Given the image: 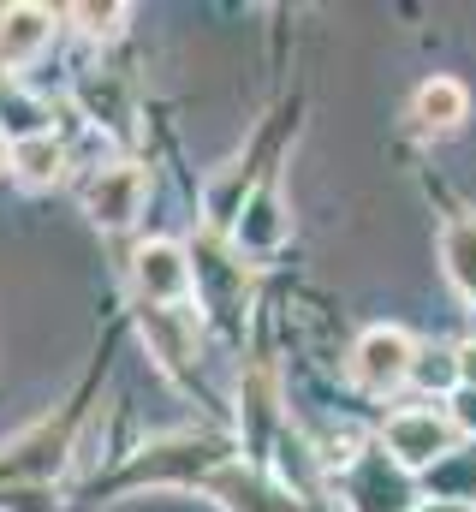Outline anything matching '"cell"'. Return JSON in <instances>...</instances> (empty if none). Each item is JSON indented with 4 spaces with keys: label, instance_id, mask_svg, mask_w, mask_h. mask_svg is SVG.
<instances>
[{
    "label": "cell",
    "instance_id": "1",
    "mask_svg": "<svg viewBox=\"0 0 476 512\" xmlns=\"http://www.w3.org/2000/svg\"><path fill=\"white\" fill-rule=\"evenodd\" d=\"M453 417H441V411H399V417H387V429H381V447L405 465V471H423V465H435V459H447L453 453Z\"/></svg>",
    "mask_w": 476,
    "mask_h": 512
},
{
    "label": "cell",
    "instance_id": "13",
    "mask_svg": "<svg viewBox=\"0 0 476 512\" xmlns=\"http://www.w3.org/2000/svg\"><path fill=\"white\" fill-rule=\"evenodd\" d=\"M453 358H459V382H465V387L476 393V340H465V346H459Z\"/></svg>",
    "mask_w": 476,
    "mask_h": 512
},
{
    "label": "cell",
    "instance_id": "2",
    "mask_svg": "<svg viewBox=\"0 0 476 512\" xmlns=\"http://www.w3.org/2000/svg\"><path fill=\"white\" fill-rule=\"evenodd\" d=\"M346 501H352V512H411L405 465L387 447H369L352 465V477H346Z\"/></svg>",
    "mask_w": 476,
    "mask_h": 512
},
{
    "label": "cell",
    "instance_id": "15",
    "mask_svg": "<svg viewBox=\"0 0 476 512\" xmlns=\"http://www.w3.org/2000/svg\"><path fill=\"white\" fill-rule=\"evenodd\" d=\"M6 161H12V149H6V131H0V167H6Z\"/></svg>",
    "mask_w": 476,
    "mask_h": 512
},
{
    "label": "cell",
    "instance_id": "8",
    "mask_svg": "<svg viewBox=\"0 0 476 512\" xmlns=\"http://www.w3.org/2000/svg\"><path fill=\"white\" fill-rule=\"evenodd\" d=\"M48 36H54V12L48 6H6L0 12V60L6 66L36 60L48 48Z\"/></svg>",
    "mask_w": 476,
    "mask_h": 512
},
{
    "label": "cell",
    "instance_id": "9",
    "mask_svg": "<svg viewBox=\"0 0 476 512\" xmlns=\"http://www.w3.org/2000/svg\"><path fill=\"white\" fill-rule=\"evenodd\" d=\"M441 262H447V280L459 286V298L476 304V215H459L441 233Z\"/></svg>",
    "mask_w": 476,
    "mask_h": 512
},
{
    "label": "cell",
    "instance_id": "5",
    "mask_svg": "<svg viewBox=\"0 0 476 512\" xmlns=\"http://www.w3.org/2000/svg\"><path fill=\"white\" fill-rule=\"evenodd\" d=\"M203 489H209L227 512H298V501H292L286 489H274V483L256 477L250 465H215V471H203Z\"/></svg>",
    "mask_w": 476,
    "mask_h": 512
},
{
    "label": "cell",
    "instance_id": "10",
    "mask_svg": "<svg viewBox=\"0 0 476 512\" xmlns=\"http://www.w3.org/2000/svg\"><path fill=\"white\" fill-rule=\"evenodd\" d=\"M465 114H471V96H465L459 78H429V84L417 90V120L429 131H453Z\"/></svg>",
    "mask_w": 476,
    "mask_h": 512
},
{
    "label": "cell",
    "instance_id": "6",
    "mask_svg": "<svg viewBox=\"0 0 476 512\" xmlns=\"http://www.w3.org/2000/svg\"><path fill=\"white\" fill-rule=\"evenodd\" d=\"M137 286H143V304H185L191 292V262L173 239H155L137 251Z\"/></svg>",
    "mask_w": 476,
    "mask_h": 512
},
{
    "label": "cell",
    "instance_id": "11",
    "mask_svg": "<svg viewBox=\"0 0 476 512\" xmlns=\"http://www.w3.org/2000/svg\"><path fill=\"white\" fill-rule=\"evenodd\" d=\"M12 167H18L24 185H54L60 167H66V149H60L48 131H42V137H24V143L12 149Z\"/></svg>",
    "mask_w": 476,
    "mask_h": 512
},
{
    "label": "cell",
    "instance_id": "4",
    "mask_svg": "<svg viewBox=\"0 0 476 512\" xmlns=\"http://www.w3.org/2000/svg\"><path fill=\"white\" fill-rule=\"evenodd\" d=\"M143 340H149V352L161 358V370H185L191 364V352H197V310L191 304H143Z\"/></svg>",
    "mask_w": 476,
    "mask_h": 512
},
{
    "label": "cell",
    "instance_id": "14",
    "mask_svg": "<svg viewBox=\"0 0 476 512\" xmlns=\"http://www.w3.org/2000/svg\"><path fill=\"white\" fill-rule=\"evenodd\" d=\"M453 429H471V435H476V393H465V399H459V411H453Z\"/></svg>",
    "mask_w": 476,
    "mask_h": 512
},
{
    "label": "cell",
    "instance_id": "3",
    "mask_svg": "<svg viewBox=\"0 0 476 512\" xmlns=\"http://www.w3.org/2000/svg\"><path fill=\"white\" fill-rule=\"evenodd\" d=\"M411 370H417V346H411L399 328H369V334L357 340L352 376H357L363 393H393Z\"/></svg>",
    "mask_w": 476,
    "mask_h": 512
},
{
    "label": "cell",
    "instance_id": "7",
    "mask_svg": "<svg viewBox=\"0 0 476 512\" xmlns=\"http://www.w3.org/2000/svg\"><path fill=\"white\" fill-rule=\"evenodd\" d=\"M84 203H90V221L96 227H125L137 215V203H143V173L137 167H102L90 179Z\"/></svg>",
    "mask_w": 476,
    "mask_h": 512
},
{
    "label": "cell",
    "instance_id": "12",
    "mask_svg": "<svg viewBox=\"0 0 476 512\" xmlns=\"http://www.w3.org/2000/svg\"><path fill=\"white\" fill-rule=\"evenodd\" d=\"M131 6H72V18H78V30H90V36H114L119 30V18H125Z\"/></svg>",
    "mask_w": 476,
    "mask_h": 512
}]
</instances>
